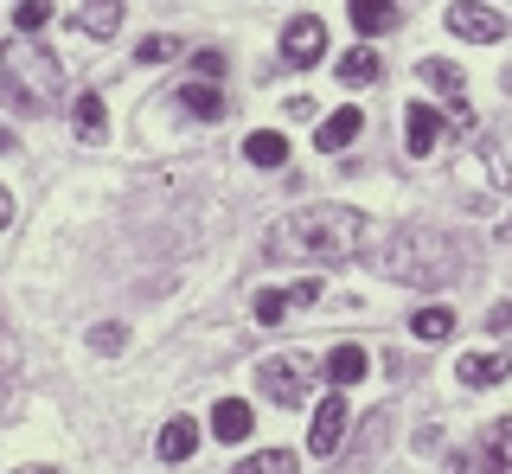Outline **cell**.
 I'll return each instance as SVG.
<instances>
[{"label":"cell","instance_id":"cell-1","mask_svg":"<svg viewBox=\"0 0 512 474\" xmlns=\"http://www.w3.org/2000/svg\"><path fill=\"white\" fill-rule=\"evenodd\" d=\"M263 250L276 263H352L365 250V218L352 205H301L269 225Z\"/></svg>","mask_w":512,"mask_h":474},{"label":"cell","instance_id":"cell-2","mask_svg":"<svg viewBox=\"0 0 512 474\" xmlns=\"http://www.w3.org/2000/svg\"><path fill=\"white\" fill-rule=\"evenodd\" d=\"M461 244L436 225H404L384 244V276L391 282H410V289H436V282H455L461 276Z\"/></svg>","mask_w":512,"mask_h":474},{"label":"cell","instance_id":"cell-3","mask_svg":"<svg viewBox=\"0 0 512 474\" xmlns=\"http://www.w3.org/2000/svg\"><path fill=\"white\" fill-rule=\"evenodd\" d=\"M0 97H7L20 116H32V109H45L58 97V58L52 52H39L26 33L0 52Z\"/></svg>","mask_w":512,"mask_h":474},{"label":"cell","instance_id":"cell-4","mask_svg":"<svg viewBox=\"0 0 512 474\" xmlns=\"http://www.w3.org/2000/svg\"><path fill=\"white\" fill-rule=\"evenodd\" d=\"M308 385H314V359L308 353H269L263 366H256V391H263L269 404H282V410L308 404Z\"/></svg>","mask_w":512,"mask_h":474},{"label":"cell","instance_id":"cell-5","mask_svg":"<svg viewBox=\"0 0 512 474\" xmlns=\"http://www.w3.org/2000/svg\"><path fill=\"white\" fill-rule=\"evenodd\" d=\"M416 77H423V84L436 90V97H448V122H455V135H461V129H474V109H468V77L448 65V58H423V65H416Z\"/></svg>","mask_w":512,"mask_h":474},{"label":"cell","instance_id":"cell-6","mask_svg":"<svg viewBox=\"0 0 512 474\" xmlns=\"http://www.w3.org/2000/svg\"><path fill=\"white\" fill-rule=\"evenodd\" d=\"M448 33L474 39V45H500L506 39V20L493 7H480V0H455V7H448Z\"/></svg>","mask_w":512,"mask_h":474},{"label":"cell","instance_id":"cell-7","mask_svg":"<svg viewBox=\"0 0 512 474\" xmlns=\"http://www.w3.org/2000/svg\"><path fill=\"white\" fill-rule=\"evenodd\" d=\"M282 58L288 65H320V58H327V26H320L314 13L308 20H288L282 26Z\"/></svg>","mask_w":512,"mask_h":474},{"label":"cell","instance_id":"cell-8","mask_svg":"<svg viewBox=\"0 0 512 474\" xmlns=\"http://www.w3.org/2000/svg\"><path fill=\"white\" fill-rule=\"evenodd\" d=\"M340 436H346V398H340V385H333L327 398L314 404V430H308V449H314V455H333V449H340Z\"/></svg>","mask_w":512,"mask_h":474},{"label":"cell","instance_id":"cell-9","mask_svg":"<svg viewBox=\"0 0 512 474\" xmlns=\"http://www.w3.org/2000/svg\"><path fill=\"white\" fill-rule=\"evenodd\" d=\"M442 129H455V122L436 116L429 103H410V109H404V148H410V154H429V148L442 141Z\"/></svg>","mask_w":512,"mask_h":474},{"label":"cell","instance_id":"cell-10","mask_svg":"<svg viewBox=\"0 0 512 474\" xmlns=\"http://www.w3.org/2000/svg\"><path fill=\"white\" fill-rule=\"evenodd\" d=\"M455 378H461V385H474V391L500 385V378H512V346H506V353H468L455 366Z\"/></svg>","mask_w":512,"mask_h":474},{"label":"cell","instance_id":"cell-11","mask_svg":"<svg viewBox=\"0 0 512 474\" xmlns=\"http://www.w3.org/2000/svg\"><path fill=\"white\" fill-rule=\"evenodd\" d=\"M359 129H365L359 109H333V116L314 129V148H320V154H340V148H352V141H359Z\"/></svg>","mask_w":512,"mask_h":474},{"label":"cell","instance_id":"cell-12","mask_svg":"<svg viewBox=\"0 0 512 474\" xmlns=\"http://www.w3.org/2000/svg\"><path fill=\"white\" fill-rule=\"evenodd\" d=\"M320 372H327V385H340V391H346V385H359V378L372 372V353L346 340V346H333V353H327V366H320Z\"/></svg>","mask_w":512,"mask_h":474},{"label":"cell","instance_id":"cell-13","mask_svg":"<svg viewBox=\"0 0 512 474\" xmlns=\"http://www.w3.org/2000/svg\"><path fill=\"white\" fill-rule=\"evenodd\" d=\"M346 13H352V33H359V39H378V33H391V26H397L391 0H346Z\"/></svg>","mask_w":512,"mask_h":474},{"label":"cell","instance_id":"cell-14","mask_svg":"<svg viewBox=\"0 0 512 474\" xmlns=\"http://www.w3.org/2000/svg\"><path fill=\"white\" fill-rule=\"evenodd\" d=\"M180 109H186V116H199V122H218L224 116V90L212 84V77H199V84L180 90Z\"/></svg>","mask_w":512,"mask_h":474},{"label":"cell","instance_id":"cell-15","mask_svg":"<svg viewBox=\"0 0 512 474\" xmlns=\"http://www.w3.org/2000/svg\"><path fill=\"white\" fill-rule=\"evenodd\" d=\"M244 161H250V167H282V161H288V135H282V129L244 135Z\"/></svg>","mask_w":512,"mask_h":474},{"label":"cell","instance_id":"cell-16","mask_svg":"<svg viewBox=\"0 0 512 474\" xmlns=\"http://www.w3.org/2000/svg\"><path fill=\"white\" fill-rule=\"evenodd\" d=\"M71 122H77V141H103V129H109L103 97H96V90H84V97L71 103Z\"/></svg>","mask_w":512,"mask_h":474},{"label":"cell","instance_id":"cell-17","mask_svg":"<svg viewBox=\"0 0 512 474\" xmlns=\"http://www.w3.org/2000/svg\"><path fill=\"white\" fill-rule=\"evenodd\" d=\"M212 436H218V442H244V436H250V404H244V398H224V404L212 410Z\"/></svg>","mask_w":512,"mask_h":474},{"label":"cell","instance_id":"cell-18","mask_svg":"<svg viewBox=\"0 0 512 474\" xmlns=\"http://www.w3.org/2000/svg\"><path fill=\"white\" fill-rule=\"evenodd\" d=\"M192 449H199V423H192V417H173L167 430H160V462H186Z\"/></svg>","mask_w":512,"mask_h":474},{"label":"cell","instance_id":"cell-19","mask_svg":"<svg viewBox=\"0 0 512 474\" xmlns=\"http://www.w3.org/2000/svg\"><path fill=\"white\" fill-rule=\"evenodd\" d=\"M378 77H384V65H378V52H372V45H352V52L340 58V84L359 90V84H378Z\"/></svg>","mask_w":512,"mask_h":474},{"label":"cell","instance_id":"cell-20","mask_svg":"<svg viewBox=\"0 0 512 474\" xmlns=\"http://www.w3.org/2000/svg\"><path fill=\"white\" fill-rule=\"evenodd\" d=\"M77 26H84L90 39H109L122 26V0H84V13H77Z\"/></svg>","mask_w":512,"mask_h":474},{"label":"cell","instance_id":"cell-21","mask_svg":"<svg viewBox=\"0 0 512 474\" xmlns=\"http://www.w3.org/2000/svg\"><path fill=\"white\" fill-rule=\"evenodd\" d=\"M237 474H301V462L288 449H263V455H250V462H237Z\"/></svg>","mask_w":512,"mask_h":474},{"label":"cell","instance_id":"cell-22","mask_svg":"<svg viewBox=\"0 0 512 474\" xmlns=\"http://www.w3.org/2000/svg\"><path fill=\"white\" fill-rule=\"evenodd\" d=\"M480 154H487L493 180H500V186H512V129H500V135H487V148H480Z\"/></svg>","mask_w":512,"mask_h":474},{"label":"cell","instance_id":"cell-23","mask_svg":"<svg viewBox=\"0 0 512 474\" xmlns=\"http://www.w3.org/2000/svg\"><path fill=\"white\" fill-rule=\"evenodd\" d=\"M410 327H416V340H429V346H436V340H448V334H455V314H448V308H423Z\"/></svg>","mask_w":512,"mask_h":474},{"label":"cell","instance_id":"cell-24","mask_svg":"<svg viewBox=\"0 0 512 474\" xmlns=\"http://www.w3.org/2000/svg\"><path fill=\"white\" fill-rule=\"evenodd\" d=\"M13 26H20L26 39H39L45 26H52V0H20V13H13Z\"/></svg>","mask_w":512,"mask_h":474},{"label":"cell","instance_id":"cell-25","mask_svg":"<svg viewBox=\"0 0 512 474\" xmlns=\"http://www.w3.org/2000/svg\"><path fill=\"white\" fill-rule=\"evenodd\" d=\"M288 308H295V302H288V289H256V321H263V327H276Z\"/></svg>","mask_w":512,"mask_h":474},{"label":"cell","instance_id":"cell-26","mask_svg":"<svg viewBox=\"0 0 512 474\" xmlns=\"http://www.w3.org/2000/svg\"><path fill=\"white\" fill-rule=\"evenodd\" d=\"M173 52H180V39H167V33H148V39L135 45V58H141V65H167Z\"/></svg>","mask_w":512,"mask_h":474},{"label":"cell","instance_id":"cell-27","mask_svg":"<svg viewBox=\"0 0 512 474\" xmlns=\"http://www.w3.org/2000/svg\"><path fill=\"white\" fill-rule=\"evenodd\" d=\"M122 346H128V334H122V327H116V321H103V327H90V353H103V359H116V353H122Z\"/></svg>","mask_w":512,"mask_h":474},{"label":"cell","instance_id":"cell-28","mask_svg":"<svg viewBox=\"0 0 512 474\" xmlns=\"http://www.w3.org/2000/svg\"><path fill=\"white\" fill-rule=\"evenodd\" d=\"M487 449H493V455H500V468L512 474V417H500V423H493V436H487Z\"/></svg>","mask_w":512,"mask_h":474},{"label":"cell","instance_id":"cell-29","mask_svg":"<svg viewBox=\"0 0 512 474\" xmlns=\"http://www.w3.org/2000/svg\"><path fill=\"white\" fill-rule=\"evenodd\" d=\"M288 302H295V308L320 302V276H301V282H288Z\"/></svg>","mask_w":512,"mask_h":474},{"label":"cell","instance_id":"cell-30","mask_svg":"<svg viewBox=\"0 0 512 474\" xmlns=\"http://www.w3.org/2000/svg\"><path fill=\"white\" fill-rule=\"evenodd\" d=\"M192 71H199V77H212V84H218V77H224V52H199V58H192Z\"/></svg>","mask_w":512,"mask_h":474},{"label":"cell","instance_id":"cell-31","mask_svg":"<svg viewBox=\"0 0 512 474\" xmlns=\"http://www.w3.org/2000/svg\"><path fill=\"white\" fill-rule=\"evenodd\" d=\"M493 462H500L493 449H487V455H461V468H455V474H493Z\"/></svg>","mask_w":512,"mask_h":474},{"label":"cell","instance_id":"cell-32","mask_svg":"<svg viewBox=\"0 0 512 474\" xmlns=\"http://www.w3.org/2000/svg\"><path fill=\"white\" fill-rule=\"evenodd\" d=\"M487 327H512V302H500V308H493V314H487Z\"/></svg>","mask_w":512,"mask_h":474},{"label":"cell","instance_id":"cell-33","mask_svg":"<svg viewBox=\"0 0 512 474\" xmlns=\"http://www.w3.org/2000/svg\"><path fill=\"white\" fill-rule=\"evenodd\" d=\"M13 225V199H7V186H0V231Z\"/></svg>","mask_w":512,"mask_h":474},{"label":"cell","instance_id":"cell-34","mask_svg":"<svg viewBox=\"0 0 512 474\" xmlns=\"http://www.w3.org/2000/svg\"><path fill=\"white\" fill-rule=\"evenodd\" d=\"M0 154H13V129H0Z\"/></svg>","mask_w":512,"mask_h":474},{"label":"cell","instance_id":"cell-35","mask_svg":"<svg viewBox=\"0 0 512 474\" xmlns=\"http://www.w3.org/2000/svg\"><path fill=\"white\" fill-rule=\"evenodd\" d=\"M20 474H52V468H20Z\"/></svg>","mask_w":512,"mask_h":474}]
</instances>
